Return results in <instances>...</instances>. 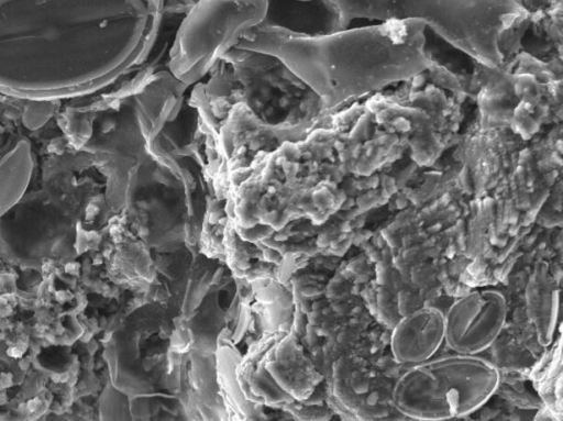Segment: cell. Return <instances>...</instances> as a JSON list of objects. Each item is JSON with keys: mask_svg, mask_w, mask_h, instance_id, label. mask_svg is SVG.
I'll use <instances>...</instances> for the list:
<instances>
[{"mask_svg": "<svg viewBox=\"0 0 563 421\" xmlns=\"http://www.w3.org/2000/svg\"><path fill=\"white\" fill-rule=\"evenodd\" d=\"M166 0H0V92L95 93L152 55Z\"/></svg>", "mask_w": 563, "mask_h": 421, "instance_id": "obj_1", "label": "cell"}, {"mask_svg": "<svg viewBox=\"0 0 563 421\" xmlns=\"http://www.w3.org/2000/svg\"><path fill=\"white\" fill-rule=\"evenodd\" d=\"M426 24L389 20L379 25L343 29L318 36H294L256 26L238 47L282 59L321 100L323 117L397 81L427 70Z\"/></svg>", "mask_w": 563, "mask_h": 421, "instance_id": "obj_2", "label": "cell"}, {"mask_svg": "<svg viewBox=\"0 0 563 421\" xmlns=\"http://www.w3.org/2000/svg\"><path fill=\"white\" fill-rule=\"evenodd\" d=\"M104 193L90 177L49 171L42 190L22 198L0 215V256L24 268L74 258L81 235L97 232L107 221Z\"/></svg>", "mask_w": 563, "mask_h": 421, "instance_id": "obj_3", "label": "cell"}, {"mask_svg": "<svg viewBox=\"0 0 563 421\" xmlns=\"http://www.w3.org/2000/svg\"><path fill=\"white\" fill-rule=\"evenodd\" d=\"M208 75L188 100L201 121L213 122L236 103L280 129L311 131L324 118L319 97L273 54L234 46Z\"/></svg>", "mask_w": 563, "mask_h": 421, "instance_id": "obj_4", "label": "cell"}, {"mask_svg": "<svg viewBox=\"0 0 563 421\" xmlns=\"http://www.w3.org/2000/svg\"><path fill=\"white\" fill-rule=\"evenodd\" d=\"M340 30L352 20H420L446 42L489 68L505 64V44L515 41L531 13L520 0H329Z\"/></svg>", "mask_w": 563, "mask_h": 421, "instance_id": "obj_5", "label": "cell"}, {"mask_svg": "<svg viewBox=\"0 0 563 421\" xmlns=\"http://www.w3.org/2000/svg\"><path fill=\"white\" fill-rule=\"evenodd\" d=\"M500 378L498 367L478 354L432 356L397 378L393 403L411 419L460 418L481 408L497 391Z\"/></svg>", "mask_w": 563, "mask_h": 421, "instance_id": "obj_6", "label": "cell"}, {"mask_svg": "<svg viewBox=\"0 0 563 421\" xmlns=\"http://www.w3.org/2000/svg\"><path fill=\"white\" fill-rule=\"evenodd\" d=\"M266 0H196L186 10L167 68L186 87L197 84L265 16Z\"/></svg>", "mask_w": 563, "mask_h": 421, "instance_id": "obj_7", "label": "cell"}, {"mask_svg": "<svg viewBox=\"0 0 563 421\" xmlns=\"http://www.w3.org/2000/svg\"><path fill=\"white\" fill-rule=\"evenodd\" d=\"M444 314V342L455 353L479 354L505 326L508 306L495 289H476L455 299Z\"/></svg>", "mask_w": 563, "mask_h": 421, "instance_id": "obj_8", "label": "cell"}, {"mask_svg": "<svg viewBox=\"0 0 563 421\" xmlns=\"http://www.w3.org/2000/svg\"><path fill=\"white\" fill-rule=\"evenodd\" d=\"M333 395L354 419L378 420L397 410L393 403L394 383L364 358L345 354L333 364Z\"/></svg>", "mask_w": 563, "mask_h": 421, "instance_id": "obj_9", "label": "cell"}, {"mask_svg": "<svg viewBox=\"0 0 563 421\" xmlns=\"http://www.w3.org/2000/svg\"><path fill=\"white\" fill-rule=\"evenodd\" d=\"M444 342V314L423 306L400 317L390 335V348L397 363L411 366L434 356Z\"/></svg>", "mask_w": 563, "mask_h": 421, "instance_id": "obj_10", "label": "cell"}, {"mask_svg": "<svg viewBox=\"0 0 563 421\" xmlns=\"http://www.w3.org/2000/svg\"><path fill=\"white\" fill-rule=\"evenodd\" d=\"M294 36H318L339 31V14L329 0H266L258 25Z\"/></svg>", "mask_w": 563, "mask_h": 421, "instance_id": "obj_11", "label": "cell"}, {"mask_svg": "<svg viewBox=\"0 0 563 421\" xmlns=\"http://www.w3.org/2000/svg\"><path fill=\"white\" fill-rule=\"evenodd\" d=\"M527 314L534 326L540 345L552 342L559 310V288L547 263L539 262L526 287Z\"/></svg>", "mask_w": 563, "mask_h": 421, "instance_id": "obj_12", "label": "cell"}, {"mask_svg": "<svg viewBox=\"0 0 563 421\" xmlns=\"http://www.w3.org/2000/svg\"><path fill=\"white\" fill-rule=\"evenodd\" d=\"M296 342L288 336L282 342L273 361L268 362L279 368L267 366L276 381L297 400H306L322 380L310 361L301 353Z\"/></svg>", "mask_w": 563, "mask_h": 421, "instance_id": "obj_13", "label": "cell"}, {"mask_svg": "<svg viewBox=\"0 0 563 421\" xmlns=\"http://www.w3.org/2000/svg\"><path fill=\"white\" fill-rule=\"evenodd\" d=\"M531 379L542 405L560 420L562 418L561 337L532 369Z\"/></svg>", "mask_w": 563, "mask_h": 421, "instance_id": "obj_14", "label": "cell"}, {"mask_svg": "<svg viewBox=\"0 0 563 421\" xmlns=\"http://www.w3.org/2000/svg\"><path fill=\"white\" fill-rule=\"evenodd\" d=\"M13 156L0 164V215L15 204L24 195L30 178L29 156L19 162Z\"/></svg>", "mask_w": 563, "mask_h": 421, "instance_id": "obj_15", "label": "cell"}, {"mask_svg": "<svg viewBox=\"0 0 563 421\" xmlns=\"http://www.w3.org/2000/svg\"><path fill=\"white\" fill-rule=\"evenodd\" d=\"M128 401L125 395L109 383L100 395L99 414L101 420L128 419Z\"/></svg>", "mask_w": 563, "mask_h": 421, "instance_id": "obj_16", "label": "cell"}]
</instances>
